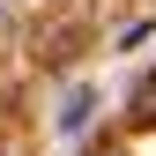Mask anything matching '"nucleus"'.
I'll return each mask as SVG.
<instances>
[{
    "instance_id": "obj_1",
    "label": "nucleus",
    "mask_w": 156,
    "mask_h": 156,
    "mask_svg": "<svg viewBox=\"0 0 156 156\" xmlns=\"http://www.w3.org/2000/svg\"><path fill=\"white\" fill-rule=\"evenodd\" d=\"M82 119H89V89H74V97H67V112H60V126L74 134V126H82Z\"/></svg>"
}]
</instances>
